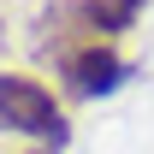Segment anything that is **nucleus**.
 Here are the masks:
<instances>
[{"mask_svg":"<svg viewBox=\"0 0 154 154\" xmlns=\"http://www.w3.org/2000/svg\"><path fill=\"white\" fill-rule=\"evenodd\" d=\"M54 71H59L65 101H101V95H119L136 77V65L119 54V42H77L54 59Z\"/></svg>","mask_w":154,"mask_h":154,"instance_id":"nucleus-2","label":"nucleus"},{"mask_svg":"<svg viewBox=\"0 0 154 154\" xmlns=\"http://www.w3.org/2000/svg\"><path fill=\"white\" fill-rule=\"evenodd\" d=\"M24 154H48V148H24Z\"/></svg>","mask_w":154,"mask_h":154,"instance_id":"nucleus-3","label":"nucleus"},{"mask_svg":"<svg viewBox=\"0 0 154 154\" xmlns=\"http://www.w3.org/2000/svg\"><path fill=\"white\" fill-rule=\"evenodd\" d=\"M0 131L30 136L42 148H65L71 142V113L36 71H6L0 65Z\"/></svg>","mask_w":154,"mask_h":154,"instance_id":"nucleus-1","label":"nucleus"}]
</instances>
